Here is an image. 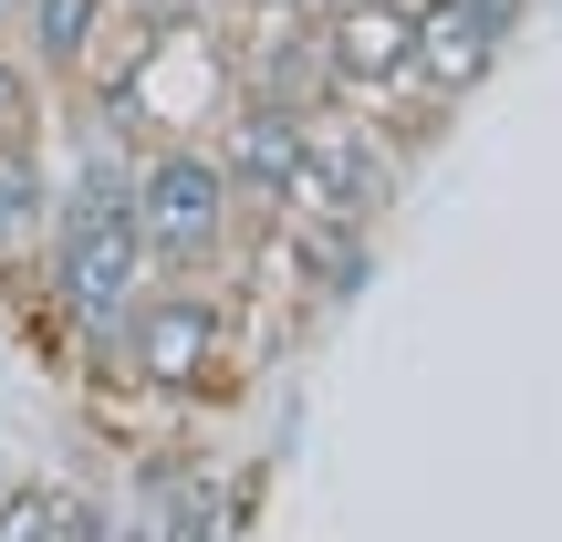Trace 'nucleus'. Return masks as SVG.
I'll list each match as a JSON object with an SVG mask.
<instances>
[{
  "mask_svg": "<svg viewBox=\"0 0 562 542\" xmlns=\"http://www.w3.org/2000/svg\"><path fill=\"white\" fill-rule=\"evenodd\" d=\"M469 11H480L490 32H521V21H531V0H469Z\"/></svg>",
  "mask_w": 562,
  "mask_h": 542,
  "instance_id": "obj_10",
  "label": "nucleus"
},
{
  "mask_svg": "<svg viewBox=\"0 0 562 542\" xmlns=\"http://www.w3.org/2000/svg\"><path fill=\"white\" fill-rule=\"evenodd\" d=\"M53 230V167L32 136H0V272H21Z\"/></svg>",
  "mask_w": 562,
  "mask_h": 542,
  "instance_id": "obj_9",
  "label": "nucleus"
},
{
  "mask_svg": "<svg viewBox=\"0 0 562 542\" xmlns=\"http://www.w3.org/2000/svg\"><path fill=\"white\" fill-rule=\"evenodd\" d=\"M501 53H510V32H490L469 0H417V63H406V84L438 95V104H469L501 74Z\"/></svg>",
  "mask_w": 562,
  "mask_h": 542,
  "instance_id": "obj_6",
  "label": "nucleus"
},
{
  "mask_svg": "<svg viewBox=\"0 0 562 542\" xmlns=\"http://www.w3.org/2000/svg\"><path fill=\"white\" fill-rule=\"evenodd\" d=\"M115 11H125V21H178L188 0H115Z\"/></svg>",
  "mask_w": 562,
  "mask_h": 542,
  "instance_id": "obj_11",
  "label": "nucleus"
},
{
  "mask_svg": "<svg viewBox=\"0 0 562 542\" xmlns=\"http://www.w3.org/2000/svg\"><path fill=\"white\" fill-rule=\"evenodd\" d=\"M313 32H323V63H334V95L385 104L417 63V0H334Z\"/></svg>",
  "mask_w": 562,
  "mask_h": 542,
  "instance_id": "obj_5",
  "label": "nucleus"
},
{
  "mask_svg": "<svg viewBox=\"0 0 562 542\" xmlns=\"http://www.w3.org/2000/svg\"><path fill=\"white\" fill-rule=\"evenodd\" d=\"M209 146H220L229 199H240L250 230H281L302 209V178H313V115L261 104V95H229L220 115H209Z\"/></svg>",
  "mask_w": 562,
  "mask_h": 542,
  "instance_id": "obj_3",
  "label": "nucleus"
},
{
  "mask_svg": "<svg viewBox=\"0 0 562 542\" xmlns=\"http://www.w3.org/2000/svg\"><path fill=\"white\" fill-rule=\"evenodd\" d=\"M240 292H250V281L157 272L136 292V313L115 323V365H104V376L136 386V397H157V407H209L220 386H240V365H250Z\"/></svg>",
  "mask_w": 562,
  "mask_h": 542,
  "instance_id": "obj_1",
  "label": "nucleus"
},
{
  "mask_svg": "<svg viewBox=\"0 0 562 542\" xmlns=\"http://www.w3.org/2000/svg\"><path fill=\"white\" fill-rule=\"evenodd\" d=\"M0 542H157L83 480H0Z\"/></svg>",
  "mask_w": 562,
  "mask_h": 542,
  "instance_id": "obj_7",
  "label": "nucleus"
},
{
  "mask_svg": "<svg viewBox=\"0 0 562 542\" xmlns=\"http://www.w3.org/2000/svg\"><path fill=\"white\" fill-rule=\"evenodd\" d=\"M136 230H146V262L157 272H188V281H261V230L240 220L229 199V167L220 146L199 136H146L136 146Z\"/></svg>",
  "mask_w": 562,
  "mask_h": 542,
  "instance_id": "obj_2",
  "label": "nucleus"
},
{
  "mask_svg": "<svg viewBox=\"0 0 562 542\" xmlns=\"http://www.w3.org/2000/svg\"><path fill=\"white\" fill-rule=\"evenodd\" d=\"M104 21H115V0H21V11H11V42H21V63H32L42 84L74 95L83 63H94V42H104Z\"/></svg>",
  "mask_w": 562,
  "mask_h": 542,
  "instance_id": "obj_8",
  "label": "nucleus"
},
{
  "mask_svg": "<svg viewBox=\"0 0 562 542\" xmlns=\"http://www.w3.org/2000/svg\"><path fill=\"white\" fill-rule=\"evenodd\" d=\"M0 42H11V0H0Z\"/></svg>",
  "mask_w": 562,
  "mask_h": 542,
  "instance_id": "obj_12",
  "label": "nucleus"
},
{
  "mask_svg": "<svg viewBox=\"0 0 562 542\" xmlns=\"http://www.w3.org/2000/svg\"><path fill=\"white\" fill-rule=\"evenodd\" d=\"M261 281H292L313 313L355 302L375 281V220H344V209H292L281 230H261Z\"/></svg>",
  "mask_w": 562,
  "mask_h": 542,
  "instance_id": "obj_4",
  "label": "nucleus"
}]
</instances>
